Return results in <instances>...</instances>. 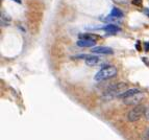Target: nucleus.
I'll return each instance as SVG.
<instances>
[{"instance_id":"obj_6","label":"nucleus","mask_w":149,"mask_h":140,"mask_svg":"<svg viewBox=\"0 0 149 140\" xmlns=\"http://www.w3.org/2000/svg\"><path fill=\"white\" fill-rule=\"evenodd\" d=\"M76 44L79 47H93L96 44V41L88 40V39H79Z\"/></svg>"},{"instance_id":"obj_1","label":"nucleus","mask_w":149,"mask_h":140,"mask_svg":"<svg viewBox=\"0 0 149 140\" xmlns=\"http://www.w3.org/2000/svg\"><path fill=\"white\" fill-rule=\"evenodd\" d=\"M127 84L125 83H117L115 85L110 86L103 93L102 97L103 99L108 100V99H112L114 97H118L121 93H123L125 90H127Z\"/></svg>"},{"instance_id":"obj_4","label":"nucleus","mask_w":149,"mask_h":140,"mask_svg":"<svg viewBox=\"0 0 149 140\" xmlns=\"http://www.w3.org/2000/svg\"><path fill=\"white\" fill-rule=\"evenodd\" d=\"M143 98H144V94L140 91V92L129 96L127 98H124L123 100H124V104H127V106H137V104H139V102H142Z\"/></svg>"},{"instance_id":"obj_9","label":"nucleus","mask_w":149,"mask_h":140,"mask_svg":"<svg viewBox=\"0 0 149 140\" xmlns=\"http://www.w3.org/2000/svg\"><path fill=\"white\" fill-rule=\"evenodd\" d=\"M103 29L105 30L106 33H119L120 30H121L119 26H117V25H114V24L106 25V26L103 27Z\"/></svg>"},{"instance_id":"obj_14","label":"nucleus","mask_w":149,"mask_h":140,"mask_svg":"<svg viewBox=\"0 0 149 140\" xmlns=\"http://www.w3.org/2000/svg\"><path fill=\"white\" fill-rule=\"evenodd\" d=\"M144 115H145L146 119H148V120H149V107L146 109V111H145V114H144Z\"/></svg>"},{"instance_id":"obj_17","label":"nucleus","mask_w":149,"mask_h":140,"mask_svg":"<svg viewBox=\"0 0 149 140\" xmlns=\"http://www.w3.org/2000/svg\"><path fill=\"white\" fill-rule=\"evenodd\" d=\"M145 13H146L145 15H147V16L149 17V10H148V8H145Z\"/></svg>"},{"instance_id":"obj_15","label":"nucleus","mask_w":149,"mask_h":140,"mask_svg":"<svg viewBox=\"0 0 149 140\" xmlns=\"http://www.w3.org/2000/svg\"><path fill=\"white\" fill-rule=\"evenodd\" d=\"M144 138H145V139H149V129L147 130L145 135H144Z\"/></svg>"},{"instance_id":"obj_13","label":"nucleus","mask_w":149,"mask_h":140,"mask_svg":"<svg viewBox=\"0 0 149 140\" xmlns=\"http://www.w3.org/2000/svg\"><path fill=\"white\" fill-rule=\"evenodd\" d=\"M131 3H133V5L139 6V5H141V4H142V0H133Z\"/></svg>"},{"instance_id":"obj_10","label":"nucleus","mask_w":149,"mask_h":140,"mask_svg":"<svg viewBox=\"0 0 149 140\" xmlns=\"http://www.w3.org/2000/svg\"><path fill=\"white\" fill-rule=\"evenodd\" d=\"M98 62H99V58L96 55H91V57H88L86 59V64L88 66H95L98 64Z\"/></svg>"},{"instance_id":"obj_18","label":"nucleus","mask_w":149,"mask_h":140,"mask_svg":"<svg viewBox=\"0 0 149 140\" xmlns=\"http://www.w3.org/2000/svg\"><path fill=\"white\" fill-rule=\"evenodd\" d=\"M13 1H15V2H17V3H21V0H13Z\"/></svg>"},{"instance_id":"obj_12","label":"nucleus","mask_w":149,"mask_h":140,"mask_svg":"<svg viewBox=\"0 0 149 140\" xmlns=\"http://www.w3.org/2000/svg\"><path fill=\"white\" fill-rule=\"evenodd\" d=\"M112 1H114L115 3H119V4H125L128 2V0H112Z\"/></svg>"},{"instance_id":"obj_16","label":"nucleus","mask_w":149,"mask_h":140,"mask_svg":"<svg viewBox=\"0 0 149 140\" xmlns=\"http://www.w3.org/2000/svg\"><path fill=\"white\" fill-rule=\"evenodd\" d=\"M145 46H146L145 50H146V51H149V43H145Z\"/></svg>"},{"instance_id":"obj_2","label":"nucleus","mask_w":149,"mask_h":140,"mask_svg":"<svg viewBox=\"0 0 149 140\" xmlns=\"http://www.w3.org/2000/svg\"><path fill=\"white\" fill-rule=\"evenodd\" d=\"M117 68L115 66H106L103 67L102 69H100L97 73L95 74L94 80L96 82H102V81L108 80V79H112L117 75Z\"/></svg>"},{"instance_id":"obj_11","label":"nucleus","mask_w":149,"mask_h":140,"mask_svg":"<svg viewBox=\"0 0 149 140\" xmlns=\"http://www.w3.org/2000/svg\"><path fill=\"white\" fill-rule=\"evenodd\" d=\"M110 16L113 17V18H121V17L124 16V14H123V12H122L121 10H119V8H114L111 11Z\"/></svg>"},{"instance_id":"obj_7","label":"nucleus","mask_w":149,"mask_h":140,"mask_svg":"<svg viewBox=\"0 0 149 140\" xmlns=\"http://www.w3.org/2000/svg\"><path fill=\"white\" fill-rule=\"evenodd\" d=\"M138 92H140V89L138 88H131V89H127V90H125L123 93L120 94L118 97L119 98H122V99H124V98H127V97H129V96L133 95V94L135 93H138Z\"/></svg>"},{"instance_id":"obj_5","label":"nucleus","mask_w":149,"mask_h":140,"mask_svg":"<svg viewBox=\"0 0 149 140\" xmlns=\"http://www.w3.org/2000/svg\"><path fill=\"white\" fill-rule=\"evenodd\" d=\"M92 52L99 53V55H113L114 50L112 49L111 47L107 46H97V47H93Z\"/></svg>"},{"instance_id":"obj_8","label":"nucleus","mask_w":149,"mask_h":140,"mask_svg":"<svg viewBox=\"0 0 149 140\" xmlns=\"http://www.w3.org/2000/svg\"><path fill=\"white\" fill-rule=\"evenodd\" d=\"M78 38L79 39H88V40H93V41H97L100 37L97 36V35H94V33H79Z\"/></svg>"},{"instance_id":"obj_3","label":"nucleus","mask_w":149,"mask_h":140,"mask_svg":"<svg viewBox=\"0 0 149 140\" xmlns=\"http://www.w3.org/2000/svg\"><path fill=\"white\" fill-rule=\"evenodd\" d=\"M145 111H146V108L144 104H137L133 110H130L127 114V119L130 122H135V121L139 120L140 118L142 117L143 114H145Z\"/></svg>"}]
</instances>
